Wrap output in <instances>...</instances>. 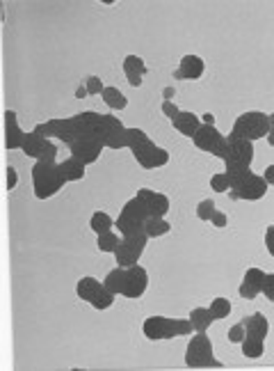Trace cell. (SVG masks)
<instances>
[{
    "label": "cell",
    "instance_id": "f35d334b",
    "mask_svg": "<svg viewBox=\"0 0 274 371\" xmlns=\"http://www.w3.org/2000/svg\"><path fill=\"white\" fill-rule=\"evenodd\" d=\"M211 225H213V227H217V229L229 227V215L224 213V211H220V209H217V211L213 213V218H211Z\"/></svg>",
    "mask_w": 274,
    "mask_h": 371
},
{
    "label": "cell",
    "instance_id": "836d02e7",
    "mask_svg": "<svg viewBox=\"0 0 274 371\" xmlns=\"http://www.w3.org/2000/svg\"><path fill=\"white\" fill-rule=\"evenodd\" d=\"M217 211V206H215V202L211 199V197H206V199H201L199 204H197V218L201 222H211V218H213V213Z\"/></svg>",
    "mask_w": 274,
    "mask_h": 371
},
{
    "label": "cell",
    "instance_id": "4dcf8cb0",
    "mask_svg": "<svg viewBox=\"0 0 274 371\" xmlns=\"http://www.w3.org/2000/svg\"><path fill=\"white\" fill-rule=\"evenodd\" d=\"M122 69H124V76L126 74H137V76H147L149 74L147 62H144L140 55H126L124 62H122Z\"/></svg>",
    "mask_w": 274,
    "mask_h": 371
},
{
    "label": "cell",
    "instance_id": "4fadbf2b",
    "mask_svg": "<svg viewBox=\"0 0 274 371\" xmlns=\"http://www.w3.org/2000/svg\"><path fill=\"white\" fill-rule=\"evenodd\" d=\"M21 151L32 160H55L60 149H58V144H55V140L44 138V135L30 131L26 135V142H23Z\"/></svg>",
    "mask_w": 274,
    "mask_h": 371
},
{
    "label": "cell",
    "instance_id": "74e56055",
    "mask_svg": "<svg viewBox=\"0 0 274 371\" xmlns=\"http://www.w3.org/2000/svg\"><path fill=\"white\" fill-rule=\"evenodd\" d=\"M261 296H265L274 305V273H268V275H265V285H263Z\"/></svg>",
    "mask_w": 274,
    "mask_h": 371
},
{
    "label": "cell",
    "instance_id": "ffe728a7",
    "mask_svg": "<svg viewBox=\"0 0 274 371\" xmlns=\"http://www.w3.org/2000/svg\"><path fill=\"white\" fill-rule=\"evenodd\" d=\"M174 131L181 133L183 138H195V133L199 131L201 126V117L197 115V112H190V110H181L179 115H176V119L172 122Z\"/></svg>",
    "mask_w": 274,
    "mask_h": 371
},
{
    "label": "cell",
    "instance_id": "277c9868",
    "mask_svg": "<svg viewBox=\"0 0 274 371\" xmlns=\"http://www.w3.org/2000/svg\"><path fill=\"white\" fill-rule=\"evenodd\" d=\"M231 176V199H243V202H259L268 195L270 186L265 181L263 174H256L252 170H240V172H229Z\"/></svg>",
    "mask_w": 274,
    "mask_h": 371
},
{
    "label": "cell",
    "instance_id": "d590c367",
    "mask_svg": "<svg viewBox=\"0 0 274 371\" xmlns=\"http://www.w3.org/2000/svg\"><path fill=\"white\" fill-rule=\"evenodd\" d=\"M85 90H87V94H103L106 85H103V80L99 76H87L85 78Z\"/></svg>",
    "mask_w": 274,
    "mask_h": 371
},
{
    "label": "cell",
    "instance_id": "60d3db41",
    "mask_svg": "<svg viewBox=\"0 0 274 371\" xmlns=\"http://www.w3.org/2000/svg\"><path fill=\"white\" fill-rule=\"evenodd\" d=\"M19 186V172L14 165H7V190H14Z\"/></svg>",
    "mask_w": 274,
    "mask_h": 371
},
{
    "label": "cell",
    "instance_id": "7c38bea8",
    "mask_svg": "<svg viewBox=\"0 0 274 371\" xmlns=\"http://www.w3.org/2000/svg\"><path fill=\"white\" fill-rule=\"evenodd\" d=\"M126 133L128 126L112 112L103 115V122L99 128V140L106 149H124L126 147Z\"/></svg>",
    "mask_w": 274,
    "mask_h": 371
},
{
    "label": "cell",
    "instance_id": "1f68e13d",
    "mask_svg": "<svg viewBox=\"0 0 274 371\" xmlns=\"http://www.w3.org/2000/svg\"><path fill=\"white\" fill-rule=\"evenodd\" d=\"M208 310H211V314L215 317V321H224V319H229V314L233 310V305L229 298H224V296H217L213 298V303L208 305Z\"/></svg>",
    "mask_w": 274,
    "mask_h": 371
},
{
    "label": "cell",
    "instance_id": "7402d4cb",
    "mask_svg": "<svg viewBox=\"0 0 274 371\" xmlns=\"http://www.w3.org/2000/svg\"><path fill=\"white\" fill-rule=\"evenodd\" d=\"M243 324H245L247 335H254V337H261V340H268V335H270V321H268V317H265V314H261V312L249 314L247 319H243Z\"/></svg>",
    "mask_w": 274,
    "mask_h": 371
},
{
    "label": "cell",
    "instance_id": "7bdbcfd3",
    "mask_svg": "<svg viewBox=\"0 0 274 371\" xmlns=\"http://www.w3.org/2000/svg\"><path fill=\"white\" fill-rule=\"evenodd\" d=\"M263 176H265V181H268V186H274V163L265 167Z\"/></svg>",
    "mask_w": 274,
    "mask_h": 371
},
{
    "label": "cell",
    "instance_id": "f6af8a7d",
    "mask_svg": "<svg viewBox=\"0 0 274 371\" xmlns=\"http://www.w3.org/2000/svg\"><path fill=\"white\" fill-rule=\"evenodd\" d=\"M172 96H174L172 87H165V90H163V101H172Z\"/></svg>",
    "mask_w": 274,
    "mask_h": 371
},
{
    "label": "cell",
    "instance_id": "8fae6325",
    "mask_svg": "<svg viewBox=\"0 0 274 371\" xmlns=\"http://www.w3.org/2000/svg\"><path fill=\"white\" fill-rule=\"evenodd\" d=\"M149 236L144 232L140 234H131V236H122V243H119L117 252H115V262L122 268H131V266L140 264L142 252L147 250Z\"/></svg>",
    "mask_w": 274,
    "mask_h": 371
},
{
    "label": "cell",
    "instance_id": "8992f818",
    "mask_svg": "<svg viewBox=\"0 0 274 371\" xmlns=\"http://www.w3.org/2000/svg\"><path fill=\"white\" fill-rule=\"evenodd\" d=\"M185 365L190 369H222V360L215 358L213 342L206 333H192V340L188 342L185 349Z\"/></svg>",
    "mask_w": 274,
    "mask_h": 371
},
{
    "label": "cell",
    "instance_id": "5bb4252c",
    "mask_svg": "<svg viewBox=\"0 0 274 371\" xmlns=\"http://www.w3.org/2000/svg\"><path fill=\"white\" fill-rule=\"evenodd\" d=\"M149 289V273L144 266L135 264L131 268H126V285H124V298H131V301H137V298H142L144 292Z\"/></svg>",
    "mask_w": 274,
    "mask_h": 371
},
{
    "label": "cell",
    "instance_id": "ba28073f",
    "mask_svg": "<svg viewBox=\"0 0 274 371\" xmlns=\"http://www.w3.org/2000/svg\"><path fill=\"white\" fill-rule=\"evenodd\" d=\"M224 170L227 172H240V170H252L254 163V142L236 138V135H227V151H224Z\"/></svg>",
    "mask_w": 274,
    "mask_h": 371
},
{
    "label": "cell",
    "instance_id": "8d00e7d4",
    "mask_svg": "<svg viewBox=\"0 0 274 371\" xmlns=\"http://www.w3.org/2000/svg\"><path fill=\"white\" fill-rule=\"evenodd\" d=\"M160 112H163V115L169 119V122H174L176 115H179V112H181V108L176 106L174 101H163V106H160Z\"/></svg>",
    "mask_w": 274,
    "mask_h": 371
},
{
    "label": "cell",
    "instance_id": "d4e9b609",
    "mask_svg": "<svg viewBox=\"0 0 274 371\" xmlns=\"http://www.w3.org/2000/svg\"><path fill=\"white\" fill-rule=\"evenodd\" d=\"M101 96H103V103H106L110 110H126L128 108V96L115 85H106V90H103Z\"/></svg>",
    "mask_w": 274,
    "mask_h": 371
},
{
    "label": "cell",
    "instance_id": "d6986e66",
    "mask_svg": "<svg viewBox=\"0 0 274 371\" xmlns=\"http://www.w3.org/2000/svg\"><path fill=\"white\" fill-rule=\"evenodd\" d=\"M28 131H23L19 124V117H16L14 110H5V147L7 149H21L23 142H26Z\"/></svg>",
    "mask_w": 274,
    "mask_h": 371
},
{
    "label": "cell",
    "instance_id": "83f0119b",
    "mask_svg": "<svg viewBox=\"0 0 274 371\" xmlns=\"http://www.w3.org/2000/svg\"><path fill=\"white\" fill-rule=\"evenodd\" d=\"M103 285H106L108 292H112L115 296H122L124 285H126V268H122V266L112 268L108 275H106V280H103Z\"/></svg>",
    "mask_w": 274,
    "mask_h": 371
},
{
    "label": "cell",
    "instance_id": "ac0fdd59",
    "mask_svg": "<svg viewBox=\"0 0 274 371\" xmlns=\"http://www.w3.org/2000/svg\"><path fill=\"white\" fill-rule=\"evenodd\" d=\"M204 74H206L204 58H199V55H195V53H188L181 58L179 69L174 71V78L176 80H199Z\"/></svg>",
    "mask_w": 274,
    "mask_h": 371
},
{
    "label": "cell",
    "instance_id": "44dd1931",
    "mask_svg": "<svg viewBox=\"0 0 274 371\" xmlns=\"http://www.w3.org/2000/svg\"><path fill=\"white\" fill-rule=\"evenodd\" d=\"M103 289H106V285H103L101 280H96V278H92V275H85V278H80V280H78V285H76V296L80 298V301H85V303L94 305V301L101 296Z\"/></svg>",
    "mask_w": 274,
    "mask_h": 371
},
{
    "label": "cell",
    "instance_id": "e575fe53",
    "mask_svg": "<svg viewBox=\"0 0 274 371\" xmlns=\"http://www.w3.org/2000/svg\"><path fill=\"white\" fill-rule=\"evenodd\" d=\"M245 335H247V330H245V324H243V321H238V324H233V326L229 328V333H227L229 342H231V344H238V346L243 344Z\"/></svg>",
    "mask_w": 274,
    "mask_h": 371
},
{
    "label": "cell",
    "instance_id": "603a6c76",
    "mask_svg": "<svg viewBox=\"0 0 274 371\" xmlns=\"http://www.w3.org/2000/svg\"><path fill=\"white\" fill-rule=\"evenodd\" d=\"M60 170H62V174H64V179H67V183H76V181H83V179H85L87 165L80 163L78 158L69 156V158H64L62 163H60Z\"/></svg>",
    "mask_w": 274,
    "mask_h": 371
},
{
    "label": "cell",
    "instance_id": "6da1fadb",
    "mask_svg": "<svg viewBox=\"0 0 274 371\" xmlns=\"http://www.w3.org/2000/svg\"><path fill=\"white\" fill-rule=\"evenodd\" d=\"M126 147L131 149L133 158L137 160V165L142 167V170H158V167H165L169 163V151L165 147H158L156 142H153L147 131H142V128H128L126 133Z\"/></svg>",
    "mask_w": 274,
    "mask_h": 371
},
{
    "label": "cell",
    "instance_id": "b9f144b4",
    "mask_svg": "<svg viewBox=\"0 0 274 371\" xmlns=\"http://www.w3.org/2000/svg\"><path fill=\"white\" fill-rule=\"evenodd\" d=\"M126 80H128V85H131V87H142V83H144V76H137V74H126Z\"/></svg>",
    "mask_w": 274,
    "mask_h": 371
},
{
    "label": "cell",
    "instance_id": "4316f807",
    "mask_svg": "<svg viewBox=\"0 0 274 371\" xmlns=\"http://www.w3.org/2000/svg\"><path fill=\"white\" fill-rule=\"evenodd\" d=\"M119 243H122V234H119L117 229L106 232V234H99V236H96V248H99V252L115 255Z\"/></svg>",
    "mask_w": 274,
    "mask_h": 371
},
{
    "label": "cell",
    "instance_id": "9c48e42d",
    "mask_svg": "<svg viewBox=\"0 0 274 371\" xmlns=\"http://www.w3.org/2000/svg\"><path fill=\"white\" fill-rule=\"evenodd\" d=\"M35 133L44 135V138H51V140H60L64 144H71L74 140L80 138V131H78V124H76V117H58V119H48V122L42 124H35L32 128Z\"/></svg>",
    "mask_w": 274,
    "mask_h": 371
},
{
    "label": "cell",
    "instance_id": "f1b7e54d",
    "mask_svg": "<svg viewBox=\"0 0 274 371\" xmlns=\"http://www.w3.org/2000/svg\"><path fill=\"white\" fill-rule=\"evenodd\" d=\"M172 232V222H167V218H149L147 225H144V234H147L149 238H160V236H167V234Z\"/></svg>",
    "mask_w": 274,
    "mask_h": 371
},
{
    "label": "cell",
    "instance_id": "30bf717a",
    "mask_svg": "<svg viewBox=\"0 0 274 371\" xmlns=\"http://www.w3.org/2000/svg\"><path fill=\"white\" fill-rule=\"evenodd\" d=\"M192 144H195L199 151H206V154H211L215 158H224V151H227V135H224L215 124L201 122L199 131L195 133V138H192Z\"/></svg>",
    "mask_w": 274,
    "mask_h": 371
},
{
    "label": "cell",
    "instance_id": "ab89813d",
    "mask_svg": "<svg viewBox=\"0 0 274 371\" xmlns=\"http://www.w3.org/2000/svg\"><path fill=\"white\" fill-rule=\"evenodd\" d=\"M265 250H268V255L274 259V225L265 227Z\"/></svg>",
    "mask_w": 274,
    "mask_h": 371
},
{
    "label": "cell",
    "instance_id": "484cf974",
    "mask_svg": "<svg viewBox=\"0 0 274 371\" xmlns=\"http://www.w3.org/2000/svg\"><path fill=\"white\" fill-rule=\"evenodd\" d=\"M240 349H243V356L247 360H259V358L265 356V340H261V337H254V335H245Z\"/></svg>",
    "mask_w": 274,
    "mask_h": 371
},
{
    "label": "cell",
    "instance_id": "e0dca14e",
    "mask_svg": "<svg viewBox=\"0 0 274 371\" xmlns=\"http://www.w3.org/2000/svg\"><path fill=\"white\" fill-rule=\"evenodd\" d=\"M137 197L142 199V204L147 206L149 215L153 218H167L169 209H172V202L165 195V192H158V190H151V188H140L135 192Z\"/></svg>",
    "mask_w": 274,
    "mask_h": 371
},
{
    "label": "cell",
    "instance_id": "2e32d148",
    "mask_svg": "<svg viewBox=\"0 0 274 371\" xmlns=\"http://www.w3.org/2000/svg\"><path fill=\"white\" fill-rule=\"evenodd\" d=\"M265 275H268V273L259 268V266L247 268L243 275V282H240V287H238V296L245 298V301H254L256 296H261L263 285H265Z\"/></svg>",
    "mask_w": 274,
    "mask_h": 371
},
{
    "label": "cell",
    "instance_id": "9a60e30c",
    "mask_svg": "<svg viewBox=\"0 0 274 371\" xmlns=\"http://www.w3.org/2000/svg\"><path fill=\"white\" fill-rule=\"evenodd\" d=\"M69 149H71V156L74 158H78L80 163L83 165H94L96 160L101 158V154H103V144H101V140H96V138H78V140H74L69 144Z\"/></svg>",
    "mask_w": 274,
    "mask_h": 371
},
{
    "label": "cell",
    "instance_id": "bcb514c9",
    "mask_svg": "<svg viewBox=\"0 0 274 371\" xmlns=\"http://www.w3.org/2000/svg\"><path fill=\"white\" fill-rule=\"evenodd\" d=\"M85 96H90V94H87L85 85H80V87H78V92H76V99H85Z\"/></svg>",
    "mask_w": 274,
    "mask_h": 371
},
{
    "label": "cell",
    "instance_id": "d6a6232c",
    "mask_svg": "<svg viewBox=\"0 0 274 371\" xmlns=\"http://www.w3.org/2000/svg\"><path fill=\"white\" fill-rule=\"evenodd\" d=\"M211 188H213V192H220V195H224V192L229 195V190H231V176H229V172L224 170V172L213 174L211 176Z\"/></svg>",
    "mask_w": 274,
    "mask_h": 371
},
{
    "label": "cell",
    "instance_id": "f546056e",
    "mask_svg": "<svg viewBox=\"0 0 274 371\" xmlns=\"http://www.w3.org/2000/svg\"><path fill=\"white\" fill-rule=\"evenodd\" d=\"M90 229L99 236V234H106V232H112L115 229V218L106 211H94L92 218H90Z\"/></svg>",
    "mask_w": 274,
    "mask_h": 371
},
{
    "label": "cell",
    "instance_id": "7a4b0ae2",
    "mask_svg": "<svg viewBox=\"0 0 274 371\" xmlns=\"http://www.w3.org/2000/svg\"><path fill=\"white\" fill-rule=\"evenodd\" d=\"M30 176L32 192H35L37 199H51L67 186V179H64L58 160H35Z\"/></svg>",
    "mask_w": 274,
    "mask_h": 371
},
{
    "label": "cell",
    "instance_id": "52a82bcc",
    "mask_svg": "<svg viewBox=\"0 0 274 371\" xmlns=\"http://www.w3.org/2000/svg\"><path fill=\"white\" fill-rule=\"evenodd\" d=\"M149 211L147 206L142 204V199L133 195L131 199L122 206V211L115 218V229L122 234V236H131V234H140L144 232V225L149 220Z\"/></svg>",
    "mask_w": 274,
    "mask_h": 371
},
{
    "label": "cell",
    "instance_id": "cb8c5ba5",
    "mask_svg": "<svg viewBox=\"0 0 274 371\" xmlns=\"http://www.w3.org/2000/svg\"><path fill=\"white\" fill-rule=\"evenodd\" d=\"M192 328H195V333H208V328L215 324V317L211 314L208 308H195L188 314Z\"/></svg>",
    "mask_w": 274,
    "mask_h": 371
},
{
    "label": "cell",
    "instance_id": "ee69618b",
    "mask_svg": "<svg viewBox=\"0 0 274 371\" xmlns=\"http://www.w3.org/2000/svg\"><path fill=\"white\" fill-rule=\"evenodd\" d=\"M268 142L274 147V112L270 115V133H268Z\"/></svg>",
    "mask_w": 274,
    "mask_h": 371
},
{
    "label": "cell",
    "instance_id": "3957f363",
    "mask_svg": "<svg viewBox=\"0 0 274 371\" xmlns=\"http://www.w3.org/2000/svg\"><path fill=\"white\" fill-rule=\"evenodd\" d=\"M195 333L190 319H174V317H163V314H153L147 317L142 324V335L149 342H169L176 337H188Z\"/></svg>",
    "mask_w": 274,
    "mask_h": 371
},
{
    "label": "cell",
    "instance_id": "5b68a950",
    "mask_svg": "<svg viewBox=\"0 0 274 371\" xmlns=\"http://www.w3.org/2000/svg\"><path fill=\"white\" fill-rule=\"evenodd\" d=\"M268 133H270V115L263 110H247L243 115H238L231 126V135L249 142H259L263 138H268Z\"/></svg>",
    "mask_w": 274,
    "mask_h": 371
}]
</instances>
